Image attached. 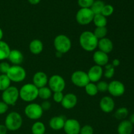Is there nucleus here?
<instances>
[{
  "label": "nucleus",
  "instance_id": "f257e3e1",
  "mask_svg": "<svg viewBox=\"0 0 134 134\" xmlns=\"http://www.w3.org/2000/svg\"><path fill=\"white\" fill-rule=\"evenodd\" d=\"M98 39L90 31H83L79 37V43L81 48L87 52H92L98 47Z\"/></svg>",
  "mask_w": 134,
  "mask_h": 134
},
{
  "label": "nucleus",
  "instance_id": "f03ea898",
  "mask_svg": "<svg viewBox=\"0 0 134 134\" xmlns=\"http://www.w3.org/2000/svg\"><path fill=\"white\" fill-rule=\"evenodd\" d=\"M39 88L33 83L25 84L19 90V97L22 101L31 102L38 98Z\"/></svg>",
  "mask_w": 134,
  "mask_h": 134
},
{
  "label": "nucleus",
  "instance_id": "7ed1b4c3",
  "mask_svg": "<svg viewBox=\"0 0 134 134\" xmlns=\"http://www.w3.org/2000/svg\"><path fill=\"white\" fill-rule=\"evenodd\" d=\"M22 122V116L18 113L13 111L7 115L5 120V126L8 130L14 132L21 128Z\"/></svg>",
  "mask_w": 134,
  "mask_h": 134
},
{
  "label": "nucleus",
  "instance_id": "20e7f679",
  "mask_svg": "<svg viewBox=\"0 0 134 134\" xmlns=\"http://www.w3.org/2000/svg\"><path fill=\"white\" fill-rule=\"evenodd\" d=\"M54 47L57 52L65 54L71 48V41L67 35L60 34L57 35L54 40Z\"/></svg>",
  "mask_w": 134,
  "mask_h": 134
},
{
  "label": "nucleus",
  "instance_id": "39448f33",
  "mask_svg": "<svg viewBox=\"0 0 134 134\" xmlns=\"http://www.w3.org/2000/svg\"><path fill=\"white\" fill-rule=\"evenodd\" d=\"M2 101L9 106L14 105L19 98V90L16 86H10L3 91L1 94Z\"/></svg>",
  "mask_w": 134,
  "mask_h": 134
},
{
  "label": "nucleus",
  "instance_id": "423d86ee",
  "mask_svg": "<svg viewBox=\"0 0 134 134\" xmlns=\"http://www.w3.org/2000/svg\"><path fill=\"white\" fill-rule=\"evenodd\" d=\"M7 75L11 82H22L26 77V71L20 65H13L10 66Z\"/></svg>",
  "mask_w": 134,
  "mask_h": 134
},
{
  "label": "nucleus",
  "instance_id": "0eeeda50",
  "mask_svg": "<svg viewBox=\"0 0 134 134\" xmlns=\"http://www.w3.org/2000/svg\"><path fill=\"white\" fill-rule=\"evenodd\" d=\"M94 14L90 8H81L76 14V20L82 26H85L93 21Z\"/></svg>",
  "mask_w": 134,
  "mask_h": 134
},
{
  "label": "nucleus",
  "instance_id": "6e6552de",
  "mask_svg": "<svg viewBox=\"0 0 134 134\" xmlns=\"http://www.w3.org/2000/svg\"><path fill=\"white\" fill-rule=\"evenodd\" d=\"M26 116L31 120H38L43 115V110L41 105L35 103H31L27 105L24 109Z\"/></svg>",
  "mask_w": 134,
  "mask_h": 134
},
{
  "label": "nucleus",
  "instance_id": "1a4fd4ad",
  "mask_svg": "<svg viewBox=\"0 0 134 134\" xmlns=\"http://www.w3.org/2000/svg\"><path fill=\"white\" fill-rule=\"evenodd\" d=\"M71 80L73 85L80 88L85 87L90 82L87 73L81 70L73 72L71 77Z\"/></svg>",
  "mask_w": 134,
  "mask_h": 134
},
{
  "label": "nucleus",
  "instance_id": "9d476101",
  "mask_svg": "<svg viewBox=\"0 0 134 134\" xmlns=\"http://www.w3.org/2000/svg\"><path fill=\"white\" fill-rule=\"evenodd\" d=\"M48 84L49 88L53 92H63L65 88V80L59 75H54L50 77Z\"/></svg>",
  "mask_w": 134,
  "mask_h": 134
},
{
  "label": "nucleus",
  "instance_id": "9b49d317",
  "mask_svg": "<svg viewBox=\"0 0 134 134\" xmlns=\"http://www.w3.org/2000/svg\"><path fill=\"white\" fill-rule=\"evenodd\" d=\"M107 91L114 97L122 96L125 92V86L120 81H113L109 83Z\"/></svg>",
  "mask_w": 134,
  "mask_h": 134
},
{
  "label": "nucleus",
  "instance_id": "f8f14e48",
  "mask_svg": "<svg viewBox=\"0 0 134 134\" xmlns=\"http://www.w3.org/2000/svg\"><path fill=\"white\" fill-rule=\"evenodd\" d=\"M81 128V124L78 120L69 119L65 120L63 129L66 134H79Z\"/></svg>",
  "mask_w": 134,
  "mask_h": 134
},
{
  "label": "nucleus",
  "instance_id": "ddd939ff",
  "mask_svg": "<svg viewBox=\"0 0 134 134\" xmlns=\"http://www.w3.org/2000/svg\"><path fill=\"white\" fill-rule=\"evenodd\" d=\"M87 74L90 82L93 83L98 82L100 81L103 75V68L99 65H93L90 68Z\"/></svg>",
  "mask_w": 134,
  "mask_h": 134
},
{
  "label": "nucleus",
  "instance_id": "4468645a",
  "mask_svg": "<svg viewBox=\"0 0 134 134\" xmlns=\"http://www.w3.org/2000/svg\"><path fill=\"white\" fill-rule=\"evenodd\" d=\"M99 107L101 110L105 113H109L114 110L115 103L114 99L110 96H104L99 102Z\"/></svg>",
  "mask_w": 134,
  "mask_h": 134
},
{
  "label": "nucleus",
  "instance_id": "2eb2a0df",
  "mask_svg": "<svg viewBox=\"0 0 134 134\" xmlns=\"http://www.w3.org/2000/svg\"><path fill=\"white\" fill-rule=\"evenodd\" d=\"M77 97L73 93H68L64 96L61 105L65 109H71L74 108L77 104Z\"/></svg>",
  "mask_w": 134,
  "mask_h": 134
},
{
  "label": "nucleus",
  "instance_id": "dca6fc26",
  "mask_svg": "<svg viewBox=\"0 0 134 134\" xmlns=\"http://www.w3.org/2000/svg\"><path fill=\"white\" fill-rule=\"evenodd\" d=\"M48 79L47 74L43 71H38L34 74L33 77V84L37 88L46 86L48 83Z\"/></svg>",
  "mask_w": 134,
  "mask_h": 134
},
{
  "label": "nucleus",
  "instance_id": "f3484780",
  "mask_svg": "<svg viewBox=\"0 0 134 134\" xmlns=\"http://www.w3.org/2000/svg\"><path fill=\"white\" fill-rule=\"evenodd\" d=\"M93 60L96 65L99 66H105L109 62L108 54L101 51H96L93 55Z\"/></svg>",
  "mask_w": 134,
  "mask_h": 134
},
{
  "label": "nucleus",
  "instance_id": "a211bd4d",
  "mask_svg": "<svg viewBox=\"0 0 134 134\" xmlns=\"http://www.w3.org/2000/svg\"><path fill=\"white\" fill-rule=\"evenodd\" d=\"M98 47L99 48V51L108 54L110 52H112L114 46L113 43L111 39L105 37L98 41Z\"/></svg>",
  "mask_w": 134,
  "mask_h": 134
},
{
  "label": "nucleus",
  "instance_id": "6ab92c4d",
  "mask_svg": "<svg viewBox=\"0 0 134 134\" xmlns=\"http://www.w3.org/2000/svg\"><path fill=\"white\" fill-rule=\"evenodd\" d=\"M8 59L13 65H20L23 62L24 56L22 52L18 50H11Z\"/></svg>",
  "mask_w": 134,
  "mask_h": 134
},
{
  "label": "nucleus",
  "instance_id": "aec40b11",
  "mask_svg": "<svg viewBox=\"0 0 134 134\" xmlns=\"http://www.w3.org/2000/svg\"><path fill=\"white\" fill-rule=\"evenodd\" d=\"M65 119L62 116H54L50 120L49 126L54 130H60L63 129L65 124Z\"/></svg>",
  "mask_w": 134,
  "mask_h": 134
},
{
  "label": "nucleus",
  "instance_id": "412c9836",
  "mask_svg": "<svg viewBox=\"0 0 134 134\" xmlns=\"http://www.w3.org/2000/svg\"><path fill=\"white\" fill-rule=\"evenodd\" d=\"M133 126L129 120H123L117 128L119 134H131L133 132Z\"/></svg>",
  "mask_w": 134,
  "mask_h": 134
},
{
  "label": "nucleus",
  "instance_id": "4be33fe9",
  "mask_svg": "<svg viewBox=\"0 0 134 134\" xmlns=\"http://www.w3.org/2000/svg\"><path fill=\"white\" fill-rule=\"evenodd\" d=\"M29 48L30 52L34 54H39L43 50V44L39 39H34L30 42Z\"/></svg>",
  "mask_w": 134,
  "mask_h": 134
},
{
  "label": "nucleus",
  "instance_id": "5701e85b",
  "mask_svg": "<svg viewBox=\"0 0 134 134\" xmlns=\"http://www.w3.org/2000/svg\"><path fill=\"white\" fill-rule=\"evenodd\" d=\"M10 51V47L6 42L0 41V61L8 59Z\"/></svg>",
  "mask_w": 134,
  "mask_h": 134
},
{
  "label": "nucleus",
  "instance_id": "b1692460",
  "mask_svg": "<svg viewBox=\"0 0 134 134\" xmlns=\"http://www.w3.org/2000/svg\"><path fill=\"white\" fill-rule=\"evenodd\" d=\"M46 132V127L42 122L37 121L31 126L32 134H44Z\"/></svg>",
  "mask_w": 134,
  "mask_h": 134
},
{
  "label": "nucleus",
  "instance_id": "393cba45",
  "mask_svg": "<svg viewBox=\"0 0 134 134\" xmlns=\"http://www.w3.org/2000/svg\"><path fill=\"white\" fill-rule=\"evenodd\" d=\"M52 95V91L49 87L44 86L41 88H39L38 90V97L43 100H48Z\"/></svg>",
  "mask_w": 134,
  "mask_h": 134
},
{
  "label": "nucleus",
  "instance_id": "a878e982",
  "mask_svg": "<svg viewBox=\"0 0 134 134\" xmlns=\"http://www.w3.org/2000/svg\"><path fill=\"white\" fill-rule=\"evenodd\" d=\"M95 26L97 27H106L107 24V18L105 16L102 15V14H95L93 19Z\"/></svg>",
  "mask_w": 134,
  "mask_h": 134
},
{
  "label": "nucleus",
  "instance_id": "bb28decb",
  "mask_svg": "<svg viewBox=\"0 0 134 134\" xmlns=\"http://www.w3.org/2000/svg\"><path fill=\"white\" fill-rule=\"evenodd\" d=\"M105 6V3L103 1H101V0H97V1H94V3L92 4L91 7L90 8L93 12V13L95 14H101L103 9V7Z\"/></svg>",
  "mask_w": 134,
  "mask_h": 134
},
{
  "label": "nucleus",
  "instance_id": "cd10ccee",
  "mask_svg": "<svg viewBox=\"0 0 134 134\" xmlns=\"http://www.w3.org/2000/svg\"><path fill=\"white\" fill-rule=\"evenodd\" d=\"M10 80L5 74L0 75V91H4L10 86Z\"/></svg>",
  "mask_w": 134,
  "mask_h": 134
},
{
  "label": "nucleus",
  "instance_id": "c85d7f7f",
  "mask_svg": "<svg viewBox=\"0 0 134 134\" xmlns=\"http://www.w3.org/2000/svg\"><path fill=\"white\" fill-rule=\"evenodd\" d=\"M85 92L90 96H95L98 93V90L96 84L93 82H89L85 87Z\"/></svg>",
  "mask_w": 134,
  "mask_h": 134
},
{
  "label": "nucleus",
  "instance_id": "c756f323",
  "mask_svg": "<svg viewBox=\"0 0 134 134\" xmlns=\"http://www.w3.org/2000/svg\"><path fill=\"white\" fill-rule=\"evenodd\" d=\"M128 110L126 107H120L115 113V117L117 120H124L128 116Z\"/></svg>",
  "mask_w": 134,
  "mask_h": 134
},
{
  "label": "nucleus",
  "instance_id": "7c9ffc66",
  "mask_svg": "<svg viewBox=\"0 0 134 134\" xmlns=\"http://www.w3.org/2000/svg\"><path fill=\"white\" fill-rule=\"evenodd\" d=\"M93 33L97 39L99 40L105 37L107 34V29L106 27H97Z\"/></svg>",
  "mask_w": 134,
  "mask_h": 134
},
{
  "label": "nucleus",
  "instance_id": "2f4dec72",
  "mask_svg": "<svg viewBox=\"0 0 134 134\" xmlns=\"http://www.w3.org/2000/svg\"><path fill=\"white\" fill-rule=\"evenodd\" d=\"M105 66V70L104 71V77L108 79L113 78L115 72V67L113 66L111 64H107Z\"/></svg>",
  "mask_w": 134,
  "mask_h": 134
},
{
  "label": "nucleus",
  "instance_id": "473e14b6",
  "mask_svg": "<svg viewBox=\"0 0 134 134\" xmlns=\"http://www.w3.org/2000/svg\"><path fill=\"white\" fill-rule=\"evenodd\" d=\"M114 12V7L111 5H105L103 7V9L101 14L103 15L104 16L107 17L109 16L112 15V14Z\"/></svg>",
  "mask_w": 134,
  "mask_h": 134
},
{
  "label": "nucleus",
  "instance_id": "72a5a7b5",
  "mask_svg": "<svg viewBox=\"0 0 134 134\" xmlns=\"http://www.w3.org/2000/svg\"><path fill=\"white\" fill-rule=\"evenodd\" d=\"M97 88H98V92H105L108 90L109 84L106 81H99L96 85Z\"/></svg>",
  "mask_w": 134,
  "mask_h": 134
},
{
  "label": "nucleus",
  "instance_id": "f704fd0d",
  "mask_svg": "<svg viewBox=\"0 0 134 134\" xmlns=\"http://www.w3.org/2000/svg\"><path fill=\"white\" fill-rule=\"evenodd\" d=\"M94 0H78V4L81 8H90Z\"/></svg>",
  "mask_w": 134,
  "mask_h": 134
},
{
  "label": "nucleus",
  "instance_id": "c9c22d12",
  "mask_svg": "<svg viewBox=\"0 0 134 134\" xmlns=\"http://www.w3.org/2000/svg\"><path fill=\"white\" fill-rule=\"evenodd\" d=\"M79 134H94V129L90 125H85L81 128Z\"/></svg>",
  "mask_w": 134,
  "mask_h": 134
},
{
  "label": "nucleus",
  "instance_id": "e433bc0d",
  "mask_svg": "<svg viewBox=\"0 0 134 134\" xmlns=\"http://www.w3.org/2000/svg\"><path fill=\"white\" fill-rule=\"evenodd\" d=\"M10 68V65L9 63L6 62H2L0 63V73L1 74L6 75Z\"/></svg>",
  "mask_w": 134,
  "mask_h": 134
},
{
  "label": "nucleus",
  "instance_id": "4c0bfd02",
  "mask_svg": "<svg viewBox=\"0 0 134 134\" xmlns=\"http://www.w3.org/2000/svg\"><path fill=\"white\" fill-rule=\"evenodd\" d=\"M64 95L63 94L62 92H54L53 96V99L55 102L56 103H61L62 101L63 98H64Z\"/></svg>",
  "mask_w": 134,
  "mask_h": 134
},
{
  "label": "nucleus",
  "instance_id": "58836bf2",
  "mask_svg": "<svg viewBox=\"0 0 134 134\" xmlns=\"http://www.w3.org/2000/svg\"><path fill=\"white\" fill-rule=\"evenodd\" d=\"M9 109V105L3 101H0V115H3Z\"/></svg>",
  "mask_w": 134,
  "mask_h": 134
},
{
  "label": "nucleus",
  "instance_id": "ea45409f",
  "mask_svg": "<svg viewBox=\"0 0 134 134\" xmlns=\"http://www.w3.org/2000/svg\"><path fill=\"white\" fill-rule=\"evenodd\" d=\"M41 107L43 111H48L51 108V103L48 100H44V102H42V103L41 104Z\"/></svg>",
  "mask_w": 134,
  "mask_h": 134
},
{
  "label": "nucleus",
  "instance_id": "a19ab883",
  "mask_svg": "<svg viewBox=\"0 0 134 134\" xmlns=\"http://www.w3.org/2000/svg\"><path fill=\"white\" fill-rule=\"evenodd\" d=\"M7 131L8 130L5 124H0V134H7Z\"/></svg>",
  "mask_w": 134,
  "mask_h": 134
},
{
  "label": "nucleus",
  "instance_id": "79ce46f5",
  "mask_svg": "<svg viewBox=\"0 0 134 134\" xmlns=\"http://www.w3.org/2000/svg\"><path fill=\"white\" fill-rule=\"evenodd\" d=\"M120 60H119V59H114L113 60V62H112V65H113V67H118L119 66V65H120Z\"/></svg>",
  "mask_w": 134,
  "mask_h": 134
},
{
  "label": "nucleus",
  "instance_id": "37998d69",
  "mask_svg": "<svg viewBox=\"0 0 134 134\" xmlns=\"http://www.w3.org/2000/svg\"><path fill=\"white\" fill-rule=\"evenodd\" d=\"M41 0H28V2L31 5H37V4L39 3Z\"/></svg>",
  "mask_w": 134,
  "mask_h": 134
},
{
  "label": "nucleus",
  "instance_id": "c03bdc74",
  "mask_svg": "<svg viewBox=\"0 0 134 134\" xmlns=\"http://www.w3.org/2000/svg\"><path fill=\"white\" fill-rule=\"evenodd\" d=\"M129 121L132 123V124H134V113L132 114L130 116V119H129Z\"/></svg>",
  "mask_w": 134,
  "mask_h": 134
},
{
  "label": "nucleus",
  "instance_id": "a18cd8bd",
  "mask_svg": "<svg viewBox=\"0 0 134 134\" xmlns=\"http://www.w3.org/2000/svg\"><path fill=\"white\" fill-rule=\"evenodd\" d=\"M3 37V31L2 29L0 27V41L2 40Z\"/></svg>",
  "mask_w": 134,
  "mask_h": 134
},
{
  "label": "nucleus",
  "instance_id": "49530a36",
  "mask_svg": "<svg viewBox=\"0 0 134 134\" xmlns=\"http://www.w3.org/2000/svg\"><path fill=\"white\" fill-rule=\"evenodd\" d=\"M56 57L60 58V57H62V54L60 53V52H56Z\"/></svg>",
  "mask_w": 134,
  "mask_h": 134
},
{
  "label": "nucleus",
  "instance_id": "de8ad7c7",
  "mask_svg": "<svg viewBox=\"0 0 134 134\" xmlns=\"http://www.w3.org/2000/svg\"><path fill=\"white\" fill-rule=\"evenodd\" d=\"M44 134H48V133H44Z\"/></svg>",
  "mask_w": 134,
  "mask_h": 134
}]
</instances>
